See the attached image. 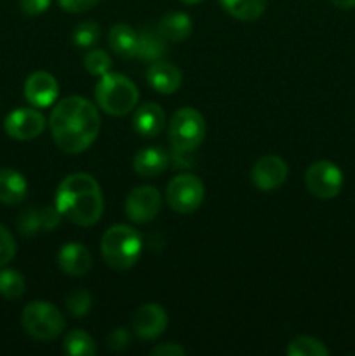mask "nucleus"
<instances>
[{"instance_id":"nucleus-30","label":"nucleus","mask_w":355,"mask_h":356,"mask_svg":"<svg viewBox=\"0 0 355 356\" xmlns=\"http://www.w3.org/2000/svg\"><path fill=\"white\" fill-rule=\"evenodd\" d=\"M16 256V242L6 226L0 225V268L9 264Z\"/></svg>"},{"instance_id":"nucleus-10","label":"nucleus","mask_w":355,"mask_h":356,"mask_svg":"<svg viewBox=\"0 0 355 356\" xmlns=\"http://www.w3.org/2000/svg\"><path fill=\"white\" fill-rule=\"evenodd\" d=\"M7 136L17 141H30L38 138L45 129V118L35 108H19L10 111L3 120Z\"/></svg>"},{"instance_id":"nucleus-12","label":"nucleus","mask_w":355,"mask_h":356,"mask_svg":"<svg viewBox=\"0 0 355 356\" xmlns=\"http://www.w3.org/2000/svg\"><path fill=\"white\" fill-rule=\"evenodd\" d=\"M167 327V313L162 306L150 302L136 309L132 316V329L139 339L152 341L162 336Z\"/></svg>"},{"instance_id":"nucleus-13","label":"nucleus","mask_w":355,"mask_h":356,"mask_svg":"<svg viewBox=\"0 0 355 356\" xmlns=\"http://www.w3.org/2000/svg\"><path fill=\"white\" fill-rule=\"evenodd\" d=\"M59 86L47 72H33L24 82V97L35 108H47L56 103Z\"/></svg>"},{"instance_id":"nucleus-19","label":"nucleus","mask_w":355,"mask_h":356,"mask_svg":"<svg viewBox=\"0 0 355 356\" xmlns=\"http://www.w3.org/2000/svg\"><path fill=\"white\" fill-rule=\"evenodd\" d=\"M108 45L120 58H136V54H138V33L129 24L117 23L110 28Z\"/></svg>"},{"instance_id":"nucleus-22","label":"nucleus","mask_w":355,"mask_h":356,"mask_svg":"<svg viewBox=\"0 0 355 356\" xmlns=\"http://www.w3.org/2000/svg\"><path fill=\"white\" fill-rule=\"evenodd\" d=\"M219 3L239 21H256L267 9V0H219Z\"/></svg>"},{"instance_id":"nucleus-33","label":"nucleus","mask_w":355,"mask_h":356,"mask_svg":"<svg viewBox=\"0 0 355 356\" xmlns=\"http://www.w3.org/2000/svg\"><path fill=\"white\" fill-rule=\"evenodd\" d=\"M131 343V336L125 329H115L113 332L108 336V348L111 351H124Z\"/></svg>"},{"instance_id":"nucleus-37","label":"nucleus","mask_w":355,"mask_h":356,"mask_svg":"<svg viewBox=\"0 0 355 356\" xmlns=\"http://www.w3.org/2000/svg\"><path fill=\"white\" fill-rule=\"evenodd\" d=\"M181 2H184V3H188V6H191V3H198V2H202V0H181Z\"/></svg>"},{"instance_id":"nucleus-16","label":"nucleus","mask_w":355,"mask_h":356,"mask_svg":"<svg viewBox=\"0 0 355 356\" xmlns=\"http://www.w3.org/2000/svg\"><path fill=\"white\" fill-rule=\"evenodd\" d=\"M132 127L141 138H157L166 127V111L159 103H145L136 110Z\"/></svg>"},{"instance_id":"nucleus-7","label":"nucleus","mask_w":355,"mask_h":356,"mask_svg":"<svg viewBox=\"0 0 355 356\" xmlns=\"http://www.w3.org/2000/svg\"><path fill=\"white\" fill-rule=\"evenodd\" d=\"M205 197L204 183L194 174H180L167 184L166 200L178 214H191L202 205Z\"/></svg>"},{"instance_id":"nucleus-3","label":"nucleus","mask_w":355,"mask_h":356,"mask_svg":"<svg viewBox=\"0 0 355 356\" xmlns=\"http://www.w3.org/2000/svg\"><path fill=\"white\" fill-rule=\"evenodd\" d=\"M143 250V238L132 226L115 225L101 238V256L115 271H127L138 263Z\"/></svg>"},{"instance_id":"nucleus-21","label":"nucleus","mask_w":355,"mask_h":356,"mask_svg":"<svg viewBox=\"0 0 355 356\" xmlns=\"http://www.w3.org/2000/svg\"><path fill=\"white\" fill-rule=\"evenodd\" d=\"M159 31L167 42H183L190 37L194 24L188 14L184 13H169L160 19Z\"/></svg>"},{"instance_id":"nucleus-18","label":"nucleus","mask_w":355,"mask_h":356,"mask_svg":"<svg viewBox=\"0 0 355 356\" xmlns=\"http://www.w3.org/2000/svg\"><path fill=\"white\" fill-rule=\"evenodd\" d=\"M26 195L28 183L23 174L14 169H0V204L17 205Z\"/></svg>"},{"instance_id":"nucleus-35","label":"nucleus","mask_w":355,"mask_h":356,"mask_svg":"<svg viewBox=\"0 0 355 356\" xmlns=\"http://www.w3.org/2000/svg\"><path fill=\"white\" fill-rule=\"evenodd\" d=\"M150 353L153 356H184L187 355V351H184V348L180 346V344L167 343V344H160V346L153 348Z\"/></svg>"},{"instance_id":"nucleus-27","label":"nucleus","mask_w":355,"mask_h":356,"mask_svg":"<svg viewBox=\"0 0 355 356\" xmlns=\"http://www.w3.org/2000/svg\"><path fill=\"white\" fill-rule=\"evenodd\" d=\"M84 68L93 76H103L110 72L111 58L103 49H89L84 56Z\"/></svg>"},{"instance_id":"nucleus-2","label":"nucleus","mask_w":355,"mask_h":356,"mask_svg":"<svg viewBox=\"0 0 355 356\" xmlns=\"http://www.w3.org/2000/svg\"><path fill=\"white\" fill-rule=\"evenodd\" d=\"M56 209L63 218L77 226H94L104 211V198L100 184L86 172L66 176L56 191Z\"/></svg>"},{"instance_id":"nucleus-36","label":"nucleus","mask_w":355,"mask_h":356,"mask_svg":"<svg viewBox=\"0 0 355 356\" xmlns=\"http://www.w3.org/2000/svg\"><path fill=\"white\" fill-rule=\"evenodd\" d=\"M338 9H354L355 7V0H331Z\"/></svg>"},{"instance_id":"nucleus-29","label":"nucleus","mask_w":355,"mask_h":356,"mask_svg":"<svg viewBox=\"0 0 355 356\" xmlns=\"http://www.w3.org/2000/svg\"><path fill=\"white\" fill-rule=\"evenodd\" d=\"M17 229L21 232V235L24 236H33L38 232H44L42 229V221H40V211L33 207L24 209L23 212L17 218Z\"/></svg>"},{"instance_id":"nucleus-17","label":"nucleus","mask_w":355,"mask_h":356,"mask_svg":"<svg viewBox=\"0 0 355 356\" xmlns=\"http://www.w3.org/2000/svg\"><path fill=\"white\" fill-rule=\"evenodd\" d=\"M169 155L160 146H148L139 149L132 160V167L141 177H157L167 169Z\"/></svg>"},{"instance_id":"nucleus-24","label":"nucleus","mask_w":355,"mask_h":356,"mask_svg":"<svg viewBox=\"0 0 355 356\" xmlns=\"http://www.w3.org/2000/svg\"><path fill=\"white\" fill-rule=\"evenodd\" d=\"M26 291V282L17 270H0V296L7 301H16Z\"/></svg>"},{"instance_id":"nucleus-15","label":"nucleus","mask_w":355,"mask_h":356,"mask_svg":"<svg viewBox=\"0 0 355 356\" xmlns=\"http://www.w3.org/2000/svg\"><path fill=\"white\" fill-rule=\"evenodd\" d=\"M146 79L148 83L160 94H174L181 87L183 82V73L178 66H174L169 61H153V65L150 66L148 72H146Z\"/></svg>"},{"instance_id":"nucleus-28","label":"nucleus","mask_w":355,"mask_h":356,"mask_svg":"<svg viewBox=\"0 0 355 356\" xmlns=\"http://www.w3.org/2000/svg\"><path fill=\"white\" fill-rule=\"evenodd\" d=\"M101 37V30L97 26V23L94 21H84L73 31V42H75L77 47L90 49L94 44H97Z\"/></svg>"},{"instance_id":"nucleus-26","label":"nucleus","mask_w":355,"mask_h":356,"mask_svg":"<svg viewBox=\"0 0 355 356\" xmlns=\"http://www.w3.org/2000/svg\"><path fill=\"white\" fill-rule=\"evenodd\" d=\"M65 305L70 315L75 316V318H82L93 308V296L86 289H75L66 296Z\"/></svg>"},{"instance_id":"nucleus-1","label":"nucleus","mask_w":355,"mask_h":356,"mask_svg":"<svg viewBox=\"0 0 355 356\" xmlns=\"http://www.w3.org/2000/svg\"><path fill=\"white\" fill-rule=\"evenodd\" d=\"M51 134L61 152L82 153L96 141L101 129L97 108L89 99L68 96L59 101L51 113Z\"/></svg>"},{"instance_id":"nucleus-20","label":"nucleus","mask_w":355,"mask_h":356,"mask_svg":"<svg viewBox=\"0 0 355 356\" xmlns=\"http://www.w3.org/2000/svg\"><path fill=\"white\" fill-rule=\"evenodd\" d=\"M167 40L159 28H145L138 33V58L143 61H159L166 54Z\"/></svg>"},{"instance_id":"nucleus-4","label":"nucleus","mask_w":355,"mask_h":356,"mask_svg":"<svg viewBox=\"0 0 355 356\" xmlns=\"http://www.w3.org/2000/svg\"><path fill=\"white\" fill-rule=\"evenodd\" d=\"M96 103L104 113L111 117H124L131 113L139 101L136 83L122 73H104L94 89Z\"/></svg>"},{"instance_id":"nucleus-25","label":"nucleus","mask_w":355,"mask_h":356,"mask_svg":"<svg viewBox=\"0 0 355 356\" xmlns=\"http://www.w3.org/2000/svg\"><path fill=\"white\" fill-rule=\"evenodd\" d=\"M285 353L289 356H327L329 350L324 346L322 341L310 336H299L289 343Z\"/></svg>"},{"instance_id":"nucleus-8","label":"nucleus","mask_w":355,"mask_h":356,"mask_svg":"<svg viewBox=\"0 0 355 356\" xmlns=\"http://www.w3.org/2000/svg\"><path fill=\"white\" fill-rule=\"evenodd\" d=\"M306 190L317 198L329 200L334 198L341 191L343 186V172L338 165H334L329 160H319L313 162L306 169L305 174Z\"/></svg>"},{"instance_id":"nucleus-6","label":"nucleus","mask_w":355,"mask_h":356,"mask_svg":"<svg viewBox=\"0 0 355 356\" xmlns=\"http://www.w3.org/2000/svg\"><path fill=\"white\" fill-rule=\"evenodd\" d=\"M205 120L195 108H181L169 122V143L176 152H194L205 138Z\"/></svg>"},{"instance_id":"nucleus-34","label":"nucleus","mask_w":355,"mask_h":356,"mask_svg":"<svg viewBox=\"0 0 355 356\" xmlns=\"http://www.w3.org/2000/svg\"><path fill=\"white\" fill-rule=\"evenodd\" d=\"M51 6V0H19V7L28 16H38L44 14Z\"/></svg>"},{"instance_id":"nucleus-5","label":"nucleus","mask_w":355,"mask_h":356,"mask_svg":"<svg viewBox=\"0 0 355 356\" xmlns=\"http://www.w3.org/2000/svg\"><path fill=\"white\" fill-rule=\"evenodd\" d=\"M21 323H23V329L28 336L42 341V343L56 339L65 330V318H63L61 312L51 302L45 301L30 302L23 309Z\"/></svg>"},{"instance_id":"nucleus-14","label":"nucleus","mask_w":355,"mask_h":356,"mask_svg":"<svg viewBox=\"0 0 355 356\" xmlns=\"http://www.w3.org/2000/svg\"><path fill=\"white\" fill-rule=\"evenodd\" d=\"M58 264L63 273L70 277H84L93 266L89 249L79 242H70L61 247L58 254Z\"/></svg>"},{"instance_id":"nucleus-23","label":"nucleus","mask_w":355,"mask_h":356,"mask_svg":"<svg viewBox=\"0 0 355 356\" xmlns=\"http://www.w3.org/2000/svg\"><path fill=\"white\" fill-rule=\"evenodd\" d=\"M63 351L70 356H93L96 355V344L89 334L80 329H73L63 341Z\"/></svg>"},{"instance_id":"nucleus-31","label":"nucleus","mask_w":355,"mask_h":356,"mask_svg":"<svg viewBox=\"0 0 355 356\" xmlns=\"http://www.w3.org/2000/svg\"><path fill=\"white\" fill-rule=\"evenodd\" d=\"M101 0H58L59 7L66 13L72 14H80V13H87V10L94 9V7L100 3Z\"/></svg>"},{"instance_id":"nucleus-9","label":"nucleus","mask_w":355,"mask_h":356,"mask_svg":"<svg viewBox=\"0 0 355 356\" xmlns=\"http://www.w3.org/2000/svg\"><path fill=\"white\" fill-rule=\"evenodd\" d=\"M162 209V195L155 186H138L125 200V214L136 225L152 222Z\"/></svg>"},{"instance_id":"nucleus-32","label":"nucleus","mask_w":355,"mask_h":356,"mask_svg":"<svg viewBox=\"0 0 355 356\" xmlns=\"http://www.w3.org/2000/svg\"><path fill=\"white\" fill-rule=\"evenodd\" d=\"M38 211H40V221H42V229H44V232H51V229H54L63 218V216L59 214L58 209H56V205L54 207H42L38 209Z\"/></svg>"},{"instance_id":"nucleus-11","label":"nucleus","mask_w":355,"mask_h":356,"mask_svg":"<svg viewBox=\"0 0 355 356\" xmlns=\"http://www.w3.org/2000/svg\"><path fill=\"white\" fill-rule=\"evenodd\" d=\"M289 174L287 163L284 159L277 155H267L256 160L251 170V179L254 186L261 191H274L278 190L285 183Z\"/></svg>"}]
</instances>
